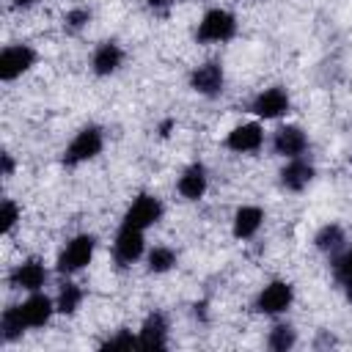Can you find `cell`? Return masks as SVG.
Masks as SVG:
<instances>
[{
    "instance_id": "cell-19",
    "label": "cell",
    "mask_w": 352,
    "mask_h": 352,
    "mask_svg": "<svg viewBox=\"0 0 352 352\" xmlns=\"http://www.w3.org/2000/svg\"><path fill=\"white\" fill-rule=\"evenodd\" d=\"M346 245H349V239H346V231H344L341 223H333V220H330V223L319 226L316 234H314V248H316L324 258H336Z\"/></svg>"
},
{
    "instance_id": "cell-28",
    "label": "cell",
    "mask_w": 352,
    "mask_h": 352,
    "mask_svg": "<svg viewBox=\"0 0 352 352\" xmlns=\"http://www.w3.org/2000/svg\"><path fill=\"white\" fill-rule=\"evenodd\" d=\"M176 8V0H146V11L154 16V19H168Z\"/></svg>"
},
{
    "instance_id": "cell-24",
    "label": "cell",
    "mask_w": 352,
    "mask_h": 352,
    "mask_svg": "<svg viewBox=\"0 0 352 352\" xmlns=\"http://www.w3.org/2000/svg\"><path fill=\"white\" fill-rule=\"evenodd\" d=\"M297 344V330H294V324H289V322H275L272 327H270V333H267V346L272 349V352H286V349H292Z\"/></svg>"
},
{
    "instance_id": "cell-20",
    "label": "cell",
    "mask_w": 352,
    "mask_h": 352,
    "mask_svg": "<svg viewBox=\"0 0 352 352\" xmlns=\"http://www.w3.org/2000/svg\"><path fill=\"white\" fill-rule=\"evenodd\" d=\"M82 300H85V289H82L77 280H72V275H69V278L58 286V292H55V308H58L60 316H74V314L80 311Z\"/></svg>"
},
{
    "instance_id": "cell-29",
    "label": "cell",
    "mask_w": 352,
    "mask_h": 352,
    "mask_svg": "<svg viewBox=\"0 0 352 352\" xmlns=\"http://www.w3.org/2000/svg\"><path fill=\"white\" fill-rule=\"evenodd\" d=\"M14 170H16L14 154H11V151H3V154H0V176H3V179H11Z\"/></svg>"
},
{
    "instance_id": "cell-22",
    "label": "cell",
    "mask_w": 352,
    "mask_h": 352,
    "mask_svg": "<svg viewBox=\"0 0 352 352\" xmlns=\"http://www.w3.org/2000/svg\"><path fill=\"white\" fill-rule=\"evenodd\" d=\"M25 333H28V324H25V316H22L19 302L16 305H8L3 311V316H0V338H3V344H16Z\"/></svg>"
},
{
    "instance_id": "cell-11",
    "label": "cell",
    "mask_w": 352,
    "mask_h": 352,
    "mask_svg": "<svg viewBox=\"0 0 352 352\" xmlns=\"http://www.w3.org/2000/svg\"><path fill=\"white\" fill-rule=\"evenodd\" d=\"M270 146H272V154H275V157L292 160V157L308 154L311 138H308V132H305L300 124H280V126L272 132Z\"/></svg>"
},
{
    "instance_id": "cell-2",
    "label": "cell",
    "mask_w": 352,
    "mask_h": 352,
    "mask_svg": "<svg viewBox=\"0 0 352 352\" xmlns=\"http://www.w3.org/2000/svg\"><path fill=\"white\" fill-rule=\"evenodd\" d=\"M94 253H96V236L88 234V231H80V234L69 236L66 245L58 250L55 272L63 275V278L77 275V272H82L94 261Z\"/></svg>"
},
{
    "instance_id": "cell-6",
    "label": "cell",
    "mask_w": 352,
    "mask_h": 352,
    "mask_svg": "<svg viewBox=\"0 0 352 352\" xmlns=\"http://www.w3.org/2000/svg\"><path fill=\"white\" fill-rule=\"evenodd\" d=\"M36 63H38V52H36L33 44H28V41L6 44L3 52H0V80L3 82H14L22 74H28Z\"/></svg>"
},
{
    "instance_id": "cell-23",
    "label": "cell",
    "mask_w": 352,
    "mask_h": 352,
    "mask_svg": "<svg viewBox=\"0 0 352 352\" xmlns=\"http://www.w3.org/2000/svg\"><path fill=\"white\" fill-rule=\"evenodd\" d=\"M91 19H94V11H91L88 6H72V8L63 11L60 28H63L66 36H80L82 30H88Z\"/></svg>"
},
{
    "instance_id": "cell-4",
    "label": "cell",
    "mask_w": 352,
    "mask_h": 352,
    "mask_svg": "<svg viewBox=\"0 0 352 352\" xmlns=\"http://www.w3.org/2000/svg\"><path fill=\"white\" fill-rule=\"evenodd\" d=\"M162 217H165V204H162V198L154 195V192H138V195L129 201V206L124 209L121 226H132V228L148 231V228L157 226Z\"/></svg>"
},
{
    "instance_id": "cell-33",
    "label": "cell",
    "mask_w": 352,
    "mask_h": 352,
    "mask_svg": "<svg viewBox=\"0 0 352 352\" xmlns=\"http://www.w3.org/2000/svg\"><path fill=\"white\" fill-rule=\"evenodd\" d=\"M11 3H14L16 8H30V6H36L38 0H11Z\"/></svg>"
},
{
    "instance_id": "cell-27",
    "label": "cell",
    "mask_w": 352,
    "mask_h": 352,
    "mask_svg": "<svg viewBox=\"0 0 352 352\" xmlns=\"http://www.w3.org/2000/svg\"><path fill=\"white\" fill-rule=\"evenodd\" d=\"M330 270H333L336 283H344L346 278H352V242L336 258H330Z\"/></svg>"
},
{
    "instance_id": "cell-1",
    "label": "cell",
    "mask_w": 352,
    "mask_h": 352,
    "mask_svg": "<svg viewBox=\"0 0 352 352\" xmlns=\"http://www.w3.org/2000/svg\"><path fill=\"white\" fill-rule=\"evenodd\" d=\"M102 148H104V129L99 124H85L66 143V148L60 154V162L66 168H80V165L96 160L102 154Z\"/></svg>"
},
{
    "instance_id": "cell-5",
    "label": "cell",
    "mask_w": 352,
    "mask_h": 352,
    "mask_svg": "<svg viewBox=\"0 0 352 352\" xmlns=\"http://www.w3.org/2000/svg\"><path fill=\"white\" fill-rule=\"evenodd\" d=\"M294 305V286L283 278L264 283L253 300V311L261 316H283Z\"/></svg>"
},
{
    "instance_id": "cell-30",
    "label": "cell",
    "mask_w": 352,
    "mask_h": 352,
    "mask_svg": "<svg viewBox=\"0 0 352 352\" xmlns=\"http://www.w3.org/2000/svg\"><path fill=\"white\" fill-rule=\"evenodd\" d=\"M338 289L344 292V300H346V302L352 305V278H346L344 283H338Z\"/></svg>"
},
{
    "instance_id": "cell-18",
    "label": "cell",
    "mask_w": 352,
    "mask_h": 352,
    "mask_svg": "<svg viewBox=\"0 0 352 352\" xmlns=\"http://www.w3.org/2000/svg\"><path fill=\"white\" fill-rule=\"evenodd\" d=\"M264 220H267V214H264L261 206H256V204H242V206L234 212V217H231V234H234V239H239V242L253 239V236L261 231Z\"/></svg>"
},
{
    "instance_id": "cell-12",
    "label": "cell",
    "mask_w": 352,
    "mask_h": 352,
    "mask_svg": "<svg viewBox=\"0 0 352 352\" xmlns=\"http://www.w3.org/2000/svg\"><path fill=\"white\" fill-rule=\"evenodd\" d=\"M190 88L204 99H217L226 91V69L220 60H204L190 72Z\"/></svg>"
},
{
    "instance_id": "cell-16",
    "label": "cell",
    "mask_w": 352,
    "mask_h": 352,
    "mask_svg": "<svg viewBox=\"0 0 352 352\" xmlns=\"http://www.w3.org/2000/svg\"><path fill=\"white\" fill-rule=\"evenodd\" d=\"M138 341L146 349H165L170 344V322L162 311H148L138 327Z\"/></svg>"
},
{
    "instance_id": "cell-32",
    "label": "cell",
    "mask_w": 352,
    "mask_h": 352,
    "mask_svg": "<svg viewBox=\"0 0 352 352\" xmlns=\"http://www.w3.org/2000/svg\"><path fill=\"white\" fill-rule=\"evenodd\" d=\"M170 129H173V121H162V124H160V135H162V138H168Z\"/></svg>"
},
{
    "instance_id": "cell-21",
    "label": "cell",
    "mask_w": 352,
    "mask_h": 352,
    "mask_svg": "<svg viewBox=\"0 0 352 352\" xmlns=\"http://www.w3.org/2000/svg\"><path fill=\"white\" fill-rule=\"evenodd\" d=\"M143 261H146V272L148 275H168L170 270H176L179 253L170 245H154V248L146 250Z\"/></svg>"
},
{
    "instance_id": "cell-8",
    "label": "cell",
    "mask_w": 352,
    "mask_h": 352,
    "mask_svg": "<svg viewBox=\"0 0 352 352\" xmlns=\"http://www.w3.org/2000/svg\"><path fill=\"white\" fill-rule=\"evenodd\" d=\"M47 280H50V270H47L44 258H38V256L22 258V261L14 264V270L8 272V286L16 289V292H25V294L41 292V289L47 286Z\"/></svg>"
},
{
    "instance_id": "cell-13",
    "label": "cell",
    "mask_w": 352,
    "mask_h": 352,
    "mask_svg": "<svg viewBox=\"0 0 352 352\" xmlns=\"http://www.w3.org/2000/svg\"><path fill=\"white\" fill-rule=\"evenodd\" d=\"M314 179H316V165L305 154L286 160L280 165V170H278V184L286 192H302V190H308L314 184Z\"/></svg>"
},
{
    "instance_id": "cell-10",
    "label": "cell",
    "mask_w": 352,
    "mask_h": 352,
    "mask_svg": "<svg viewBox=\"0 0 352 352\" xmlns=\"http://www.w3.org/2000/svg\"><path fill=\"white\" fill-rule=\"evenodd\" d=\"M146 231L140 228H132V226H121L116 239H113V261L126 270L132 264H138L143 256H146Z\"/></svg>"
},
{
    "instance_id": "cell-14",
    "label": "cell",
    "mask_w": 352,
    "mask_h": 352,
    "mask_svg": "<svg viewBox=\"0 0 352 352\" xmlns=\"http://www.w3.org/2000/svg\"><path fill=\"white\" fill-rule=\"evenodd\" d=\"M19 308H22V316H25L28 330H44V327L52 322V316L58 314L55 297L44 294V289H41V292H30V294L19 302Z\"/></svg>"
},
{
    "instance_id": "cell-17",
    "label": "cell",
    "mask_w": 352,
    "mask_h": 352,
    "mask_svg": "<svg viewBox=\"0 0 352 352\" xmlns=\"http://www.w3.org/2000/svg\"><path fill=\"white\" fill-rule=\"evenodd\" d=\"M209 190V170L204 162H190L182 168L179 179H176V192L184 198V201H201Z\"/></svg>"
},
{
    "instance_id": "cell-25",
    "label": "cell",
    "mask_w": 352,
    "mask_h": 352,
    "mask_svg": "<svg viewBox=\"0 0 352 352\" xmlns=\"http://www.w3.org/2000/svg\"><path fill=\"white\" fill-rule=\"evenodd\" d=\"M19 220H22V206L14 198H3V204H0V234L11 236L14 228L19 226Z\"/></svg>"
},
{
    "instance_id": "cell-34",
    "label": "cell",
    "mask_w": 352,
    "mask_h": 352,
    "mask_svg": "<svg viewBox=\"0 0 352 352\" xmlns=\"http://www.w3.org/2000/svg\"><path fill=\"white\" fill-rule=\"evenodd\" d=\"M349 162H352V154H349Z\"/></svg>"
},
{
    "instance_id": "cell-7",
    "label": "cell",
    "mask_w": 352,
    "mask_h": 352,
    "mask_svg": "<svg viewBox=\"0 0 352 352\" xmlns=\"http://www.w3.org/2000/svg\"><path fill=\"white\" fill-rule=\"evenodd\" d=\"M248 110H250L258 121H280V118L289 116V110H292V96H289V91H286L283 85H270V88H261V91L250 99Z\"/></svg>"
},
{
    "instance_id": "cell-3",
    "label": "cell",
    "mask_w": 352,
    "mask_h": 352,
    "mask_svg": "<svg viewBox=\"0 0 352 352\" xmlns=\"http://www.w3.org/2000/svg\"><path fill=\"white\" fill-rule=\"evenodd\" d=\"M239 22L234 16V11L228 8H209L204 11V16L195 25V41L198 44H226L236 36Z\"/></svg>"
},
{
    "instance_id": "cell-31",
    "label": "cell",
    "mask_w": 352,
    "mask_h": 352,
    "mask_svg": "<svg viewBox=\"0 0 352 352\" xmlns=\"http://www.w3.org/2000/svg\"><path fill=\"white\" fill-rule=\"evenodd\" d=\"M333 344H336V338H333V336H330V338H327V336H324V333H322V336H319V338H316V344H314V346H333Z\"/></svg>"
},
{
    "instance_id": "cell-9",
    "label": "cell",
    "mask_w": 352,
    "mask_h": 352,
    "mask_svg": "<svg viewBox=\"0 0 352 352\" xmlns=\"http://www.w3.org/2000/svg\"><path fill=\"white\" fill-rule=\"evenodd\" d=\"M264 140H267L264 121L253 118V121H242V124L231 126L228 135L223 138V146L231 154H256V151H261Z\"/></svg>"
},
{
    "instance_id": "cell-26",
    "label": "cell",
    "mask_w": 352,
    "mask_h": 352,
    "mask_svg": "<svg viewBox=\"0 0 352 352\" xmlns=\"http://www.w3.org/2000/svg\"><path fill=\"white\" fill-rule=\"evenodd\" d=\"M132 346H140V341L138 333H132L129 327H118L113 336L102 341V349H132Z\"/></svg>"
},
{
    "instance_id": "cell-15",
    "label": "cell",
    "mask_w": 352,
    "mask_h": 352,
    "mask_svg": "<svg viewBox=\"0 0 352 352\" xmlns=\"http://www.w3.org/2000/svg\"><path fill=\"white\" fill-rule=\"evenodd\" d=\"M124 60H126L124 47H121L118 41H113V38H104V41H99V44L94 47V52H91V72H94L96 77H113V74L121 72Z\"/></svg>"
}]
</instances>
